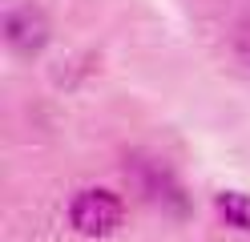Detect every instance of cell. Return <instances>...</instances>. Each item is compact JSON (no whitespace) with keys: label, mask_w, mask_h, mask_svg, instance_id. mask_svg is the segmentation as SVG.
Listing matches in <instances>:
<instances>
[{"label":"cell","mask_w":250,"mask_h":242,"mask_svg":"<svg viewBox=\"0 0 250 242\" xmlns=\"http://www.w3.org/2000/svg\"><path fill=\"white\" fill-rule=\"evenodd\" d=\"M121 222H125V202L117 198L113 190H81V194H73V202H69V226L77 234H85V238H109V234H117L121 230Z\"/></svg>","instance_id":"6da1fadb"},{"label":"cell","mask_w":250,"mask_h":242,"mask_svg":"<svg viewBox=\"0 0 250 242\" xmlns=\"http://www.w3.org/2000/svg\"><path fill=\"white\" fill-rule=\"evenodd\" d=\"M4 37L8 44L17 48V53H37V48L49 41V21H44V12L33 8V4H21L4 16Z\"/></svg>","instance_id":"7a4b0ae2"},{"label":"cell","mask_w":250,"mask_h":242,"mask_svg":"<svg viewBox=\"0 0 250 242\" xmlns=\"http://www.w3.org/2000/svg\"><path fill=\"white\" fill-rule=\"evenodd\" d=\"M214 210L222 214L226 226L250 234V194H242V190H222V194L214 198Z\"/></svg>","instance_id":"3957f363"}]
</instances>
